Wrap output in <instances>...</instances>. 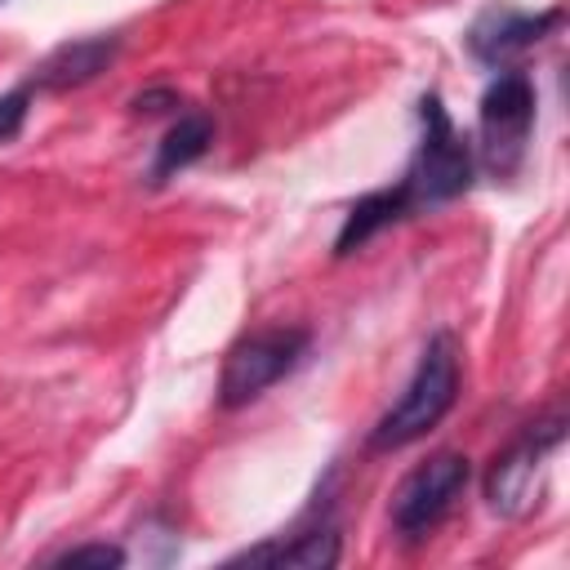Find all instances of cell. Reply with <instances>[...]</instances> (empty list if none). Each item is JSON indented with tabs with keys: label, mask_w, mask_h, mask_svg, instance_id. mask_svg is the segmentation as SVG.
<instances>
[{
	"label": "cell",
	"mask_w": 570,
	"mask_h": 570,
	"mask_svg": "<svg viewBox=\"0 0 570 570\" xmlns=\"http://www.w3.org/2000/svg\"><path fill=\"white\" fill-rule=\"evenodd\" d=\"M401 178H405V187L414 196V209L450 205L476 178V151L459 134V125L450 120V111H445L436 89H428L419 98V142H414L410 169Z\"/></svg>",
	"instance_id": "obj_2"
},
{
	"label": "cell",
	"mask_w": 570,
	"mask_h": 570,
	"mask_svg": "<svg viewBox=\"0 0 570 570\" xmlns=\"http://www.w3.org/2000/svg\"><path fill=\"white\" fill-rule=\"evenodd\" d=\"M566 441V414L561 410H548L539 414L534 423H525L485 468V503L508 517V521H521L534 512L539 503V476L548 468V459L561 450Z\"/></svg>",
	"instance_id": "obj_3"
},
{
	"label": "cell",
	"mask_w": 570,
	"mask_h": 570,
	"mask_svg": "<svg viewBox=\"0 0 570 570\" xmlns=\"http://www.w3.org/2000/svg\"><path fill=\"white\" fill-rule=\"evenodd\" d=\"M459 383H463V361H459V343L450 330H436L410 374V383L401 387V396L379 414V423L370 428L365 445L387 454L401 450L419 436H428L459 401Z\"/></svg>",
	"instance_id": "obj_1"
},
{
	"label": "cell",
	"mask_w": 570,
	"mask_h": 570,
	"mask_svg": "<svg viewBox=\"0 0 570 570\" xmlns=\"http://www.w3.org/2000/svg\"><path fill=\"white\" fill-rule=\"evenodd\" d=\"M209 142H214V120L205 116V111H178L174 116V125L165 129V138L156 142V156H151V169H147V178L160 187V183H169L178 169H187V165H196L205 151H209Z\"/></svg>",
	"instance_id": "obj_11"
},
{
	"label": "cell",
	"mask_w": 570,
	"mask_h": 570,
	"mask_svg": "<svg viewBox=\"0 0 570 570\" xmlns=\"http://www.w3.org/2000/svg\"><path fill=\"white\" fill-rule=\"evenodd\" d=\"M31 98H36L31 80H22V85H13L9 94H0V142H9V138L22 134L27 111H31Z\"/></svg>",
	"instance_id": "obj_12"
},
{
	"label": "cell",
	"mask_w": 570,
	"mask_h": 570,
	"mask_svg": "<svg viewBox=\"0 0 570 570\" xmlns=\"http://www.w3.org/2000/svg\"><path fill=\"white\" fill-rule=\"evenodd\" d=\"M476 160L494 174V178H512L517 165L525 160L530 147V129H534V80L521 67H503L494 71V80L485 85L481 102H476Z\"/></svg>",
	"instance_id": "obj_4"
},
{
	"label": "cell",
	"mask_w": 570,
	"mask_h": 570,
	"mask_svg": "<svg viewBox=\"0 0 570 570\" xmlns=\"http://www.w3.org/2000/svg\"><path fill=\"white\" fill-rule=\"evenodd\" d=\"M410 214H419V209H414V196H410L405 178H396V183H387V187H374V191L356 196L352 209L343 214L338 236H334V258L356 254L365 240H374L383 227H392V223H401V218H410Z\"/></svg>",
	"instance_id": "obj_9"
},
{
	"label": "cell",
	"mask_w": 570,
	"mask_h": 570,
	"mask_svg": "<svg viewBox=\"0 0 570 570\" xmlns=\"http://www.w3.org/2000/svg\"><path fill=\"white\" fill-rule=\"evenodd\" d=\"M552 27H561V9L525 13V9H517V4H485V9L472 18L463 45H468V53H472L481 67L503 71L517 53L534 49Z\"/></svg>",
	"instance_id": "obj_7"
},
{
	"label": "cell",
	"mask_w": 570,
	"mask_h": 570,
	"mask_svg": "<svg viewBox=\"0 0 570 570\" xmlns=\"http://www.w3.org/2000/svg\"><path fill=\"white\" fill-rule=\"evenodd\" d=\"M468 481H472V459L463 450H436V454H428L392 490V503H387L392 530L405 543L428 539V530H436L445 521V512L468 490Z\"/></svg>",
	"instance_id": "obj_6"
},
{
	"label": "cell",
	"mask_w": 570,
	"mask_h": 570,
	"mask_svg": "<svg viewBox=\"0 0 570 570\" xmlns=\"http://www.w3.org/2000/svg\"><path fill=\"white\" fill-rule=\"evenodd\" d=\"M53 566H125V548L120 543H76V548H62L53 557Z\"/></svg>",
	"instance_id": "obj_13"
},
{
	"label": "cell",
	"mask_w": 570,
	"mask_h": 570,
	"mask_svg": "<svg viewBox=\"0 0 570 570\" xmlns=\"http://www.w3.org/2000/svg\"><path fill=\"white\" fill-rule=\"evenodd\" d=\"M178 94L169 89V85H156V89H142V94H134L129 98V107L138 111V116H160V111H178Z\"/></svg>",
	"instance_id": "obj_14"
},
{
	"label": "cell",
	"mask_w": 570,
	"mask_h": 570,
	"mask_svg": "<svg viewBox=\"0 0 570 570\" xmlns=\"http://www.w3.org/2000/svg\"><path fill=\"white\" fill-rule=\"evenodd\" d=\"M307 347H312V334L298 325H272V330H254V334L236 338L223 356L218 405L240 410V405L258 401L267 387H276L285 374H294L303 365Z\"/></svg>",
	"instance_id": "obj_5"
},
{
	"label": "cell",
	"mask_w": 570,
	"mask_h": 570,
	"mask_svg": "<svg viewBox=\"0 0 570 570\" xmlns=\"http://www.w3.org/2000/svg\"><path fill=\"white\" fill-rule=\"evenodd\" d=\"M120 40L116 36H80V40H67L58 45L31 76V89L36 94H67V89H80L89 85L94 76H102L116 58Z\"/></svg>",
	"instance_id": "obj_8"
},
{
	"label": "cell",
	"mask_w": 570,
	"mask_h": 570,
	"mask_svg": "<svg viewBox=\"0 0 570 570\" xmlns=\"http://www.w3.org/2000/svg\"><path fill=\"white\" fill-rule=\"evenodd\" d=\"M343 557V539L334 525H312L303 534H294L289 543H258L236 552L227 566H276V570H334Z\"/></svg>",
	"instance_id": "obj_10"
}]
</instances>
